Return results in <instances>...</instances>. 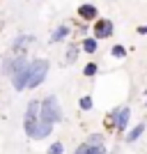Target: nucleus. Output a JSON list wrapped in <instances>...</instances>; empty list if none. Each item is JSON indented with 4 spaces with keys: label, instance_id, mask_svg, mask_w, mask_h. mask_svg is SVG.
<instances>
[{
    "label": "nucleus",
    "instance_id": "obj_20",
    "mask_svg": "<svg viewBox=\"0 0 147 154\" xmlns=\"http://www.w3.org/2000/svg\"><path fill=\"white\" fill-rule=\"evenodd\" d=\"M78 55V46H69V51H67V62H74Z\"/></svg>",
    "mask_w": 147,
    "mask_h": 154
},
{
    "label": "nucleus",
    "instance_id": "obj_6",
    "mask_svg": "<svg viewBox=\"0 0 147 154\" xmlns=\"http://www.w3.org/2000/svg\"><path fill=\"white\" fill-rule=\"evenodd\" d=\"M28 81H30V62L12 76V88L16 92H23V90H28Z\"/></svg>",
    "mask_w": 147,
    "mask_h": 154
},
{
    "label": "nucleus",
    "instance_id": "obj_14",
    "mask_svg": "<svg viewBox=\"0 0 147 154\" xmlns=\"http://www.w3.org/2000/svg\"><path fill=\"white\" fill-rule=\"evenodd\" d=\"M90 147H103V136L101 134H90V138L85 140Z\"/></svg>",
    "mask_w": 147,
    "mask_h": 154
},
{
    "label": "nucleus",
    "instance_id": "obj_5",
    "mask_svg": "<svg viewBox=\"0 0 147 154\" xmlns=\"http://www.w3.org/2000/svg\"><path fill=\"white\" fill-rule=\"evenodd\" d=\"M92 32H94V39H108L113 37V32H115V26H113V21L108 19H96L94 26H92Z\"/></svg>",
    "mask_w": 147,
    "mask_h": 154
},
{
    "label": "nucleus",
    "instance_id": "obj_1",
    "mask_svg": "<svg viewBox=\"0 0 147 154\" xmlns=\"http://www.w3.org/2000/svg\"><path fill=\"white\" fill-rule=\"evenodd\" d=\"M39 120L46 124H58L62 122V108L58 103V97H46L39 101Z\"/></svg>",
    "mask_w": 147,
    "mask_h": 154
},
{
    "label": "nucleus",
    "instance_id": "obj_23",
    "mask_svg": "<svg viewBox=\"0 0 147 154\" xmlns=\"http://www.w3.org/2000/svg\"><path fill=\"white\" fill-rule=\"evenodd\" d=\"M145 103H147V101H145Z\"/></svg>",
    "mask_w": 147,
    "mask_h": 154
},
{
    "label": "nucleus",
    "instance_id": "obj_22",
    "mask_svg": "<svg viewBox=\"0 0 147 154\" xmlns=\"http://www.w3.org/2000/svg\"><path fill=\"white\" fill-rule=\"evenodd\" d=\"M138 35H147V26H142V28H138Z\"/></svg>",
    "mask_w": 147,
    "mask_h": 154
},
{
    "label": "nucleus",
    "instance_id": "obj_13",
    "mask_svg": "<svg viewBox=\"0 0 147 154\" xmlns=\"http://www.w3.org/2000/svg\"><path fill=\"white\" fill-rule=\"evenodd\" d=\"M30 42H35V37H30V35H21V37H16V42H14V51H19V48H26Z\"/></svg>",
    "mask_w": 147,
    "mask_h": 154
},
{
    "label": "nucleus",
    "instance_id": "obj_21",
    "mask_svg": "<svg viewBox=\"0 0 147 154\" xmlns=\"http://www.w3.org/2000/svg\"><path fill=\"white\" fill-rule=\"evenodd\" d=\"M94 154H108V152H106V147H94Z\"/></svg>",
    "mask_w": 147,
    "mask_h": 154
},
{
    "label": "nucleus",
    "instance_id": "obj_19",
    "mask_svg": "<svg viewBox=\"0 0 147 154\" xmlns=\"http://www.w3.org/2000/svg\"><path fill=\"white\" fill-rule=\"evenodd\" d=\"M110 53H113V58H124V55H127V48L117 44V46H113V51H110Z\"/></svg>",
    "mask_w": 147,
    "mask_h": 154
},
{
    "label": "nucleus",
    "instance_id": "obj_8",
    "mask_svg": "<svg viewBox=\"0 0 147 154\" xmlns=\"http://www.w3.org/2000/svg\"><path fill=\"white\" fill-rule=\"evenodd\" d=\"M78 16L83 21H96V16H99V9H96L92 2H85V5L78 7Z\"/></svg>",
    "mask_w": 147,
    "mask_h": 154
},
{
    "label": "nucleus",
    "instance_id": "obj_12",
    "mask_svg": "<svg viewBox=\"0 0 147 154\" xmlns=\"http://www.w3.org/2000/svg\"><path fill=\"white\" fill-rule=\"evenodd\" d=\"M81 48H83L85 53H90V55H92V53H96V51H99V42H96L94 37H87V39H83Z\"/></svg>",
    "mask_w": 147,
    "mask_h": 154
},
{
    "label": "nucleus",
    "instance_id": "obj_7",
    "mask_svg": "<svg viewBox=\"0 0 147 154\" xmlns=\"http://www.w3.org/2000/svg\"><path fill=\"white\" fill-rule=\"evenodd\" d=\"M26 64H28V60L23 58V55H19V58L7 60V62L2 64V71H5V74H9V76H14V74H16V71H21Z\"/></svg>",
    "mask_w": 147,
    "mask_h": 154
},
{
    "label": "nucleus",
    "instance_id": "obj_9",
    "mask_svg": "<svg viewBox=\"0 0 147 154\" xmlns=\"http://www.w3.org/2000/svg\"><path fill=\"white\" fill-rule=\"evenodd\" d=\"M51 131H53V124H46V122H41V120H39L30 138H35V140H44L46 136H51Z\"/></svg>",
    "mask_w": 147,
    "mask_h": 154
},
{
    "label": "nucleus",
    "instance_id": "obj_15",
    "mask_svg": "<svg viewBox=\"0 0 147 154\" xmlns=\"http://www.w3.org/2000/svg\"><path fill=\"white\" fill-rule=\"evenodd\" d=\"M78 106H81V110H92L94 101H92V97H81V101H78Z\"/></svg>",
    "mask_w": 147,
    "mask_h": 154
},
{
    "label": "nucleus",
    "instance_id": "obj_2",
    "mask_svg": "<svg viewBox=\"0 0 147 154\" xmlns=\"http://www.w3.org/2000/svg\"><path fill=\"white\" fill-rule=\"evenodd\" d=\"M46 74H48V60L39 58L30 62V81H28V90H35L46 81Z\"/></svg>",
    "mask_w": 147,
    "mask_h": 154
},
{
    "label": "nucleus",
    "instance_id": "obj_18",
    "mask_svg": "<svg viewBox=\"0 0 147 154\" xmlns=\"http://www.w3.org/2000/svg\"><path fill=\"white\" fill-rule=\"evenodd\" d=\"M46 154H64V145H62V143H53Z\"/></svg>",
    "mask_w": 147,
    "mask_h": 154
},
{
    "label": "nucleus",
    "instance_id": "obj_10",
    "mask_svg": "<svg viewBox=\"0 0 147 154\" xmlns=\"http://www.w3.org/2000/svg\"><path fill=\"white\" fill-rule=\"evenodd\" d=\"M69 26H58L55 30H53V35H51V44H58V42H62V39H67L69 37Z\"/></svg>",
    "mask_w": 147,
    "mask_h": 154
},
{
    "label": "nucleus",
    "instance_id": "obj_16",
    "mask_svg": "<svg viewBox=\"0 0 147 154\" xmlns=\"http://www.w3.org/2000/svg\"><path fill=\"white\" fill-rule=\"evenodd\" d=\"M74 154H94V147H90L87 143H81V145L76 147V152H74Z\"/></svg>",
    "mask_w": 147,
    "mask_h": 154
},
{
    "label": "nucleus",
    "instance_id": "obj_17",
    "mask_svg": "<svg viewBox=\"0 0 147 154\" xmlns=\"http://www.w3.org/2000/svg\"><path fill=\"white\" fill-rule=\"evenodd\" d=\"M96 71H99V67H96L94 62H90V64H85L83 74H85V76H87V78H92V76H94V74H96Z\"/></svg>",
    "mask_w": 147,
    "mask_h": 154
},
{
    "label": "nucleus",
    "instance_id": "obj_11",
    "mask_svg": "<svg viewBox=\"0 0 147 154\" xmlns=\"http://www.w3.org/2000/svg\"><path fill=\"white\" fill-rule=\"evenodd\" d=\"M142 134H145V124H142V122H138L133 129H131V131H129V136L124 138V140H127L129 145H131V143H136V140H138V138H140Z\"/></svg>",
    "mask_w": 147,
    "mask_h": 154
},
{
    "label": "nucleus",
    "instance_id": "obj_4",
    "mask_svg": "<svg viewBox=\"0 0 147 154\" xmlns=\"http://www.w3.org/2000/svg\"><path fill=\"white\" fill-rule=\"evenodd\" d=\"M37 122H39V101H30L26 108V120H23V129L28 136H32Z\"/></svg>",
    "mask_w": 147,
    "mask_h": 154
},
{
    "label": "nucleus",
    "instance_id": "obj_3",
    "mask_svg": "<svg viewBox=\"0 0 147 154\" xmlns=\"http://www.w3.org/2000/svg\"><path fill=\"white\" fill-rule=\"evenodd\" d=\"M129 120H131V108H129V106H120V108H115L113 113H110V117H108L110 127L115 129L117 134H124V131H127Z\"/></svg>",
    "mask_w": 147,
    "mask_h": 154
}]
</instances>
